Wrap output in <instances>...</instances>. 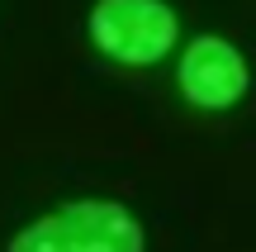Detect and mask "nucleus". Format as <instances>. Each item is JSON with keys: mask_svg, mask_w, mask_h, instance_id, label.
<instances>
[{"mask_svg": "<svg viewBox=\"0 0 256 252\" xmlns=\"http://www.w3.org/2000/svg\"><path fill=\"white\" fill-rule=\"evenodd\" d=\"M10 252H142V224L114 200H76L19 228Z\"/></svg>", "mask_w": 256, "mask_h": 252, "instance_id": "nucleus-1", "label": "nucleus"}, {"mask_svg": "<svg viewBox=\"0 0 256 252\" xmlns=\"http://www.w3.org/2000/svg\"><path fill=\"white\" fill-rule=\"evenodd\" d=\"M90 38L124 67H152L180 38V19L166 0H95Z\"/></svg>", "mask_w": 256, "mask_h": 252, "instance_id": "nucleus-2", "label": "nucleus"}, {"mask_svg": "<svg viewBox=\"0 0 256 252\" xmlns=\"http://www.w3.org/2000/svg\"><path fill=\"white\" fill-rule=\"evenodd\" d=\"M176 81H180V95L190 105H200V110H228V105H238L247 95L252 72H247V57L228 38L200 34V38L185 43Z\"/></svg>", "mask_w": 256, "mask_h": 252, "instance_id": "nucleus-3", "label": "nucleus"}]
</instances>
